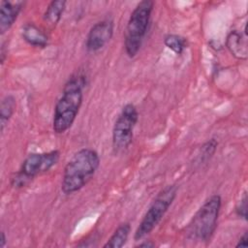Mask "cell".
<instances>
[{"label": "cell", "instance_id": "6da1fadb", "mask_svg": "<svg viewBox=\"0 0 248 248\" xmlns=\"http://www.w3.org/2000/svg\"><path fill=\"white\" fill-rule=\"evenodd\" d=\"M85 77L73 75L65 83L62 94L54 107L52 128L56 134H63L74 124L83 99Z\"/></svg>", "mask_w": 248, "mask_h": 248}, {"label": "cell", "instance_id": "7a4b0ae2", "mask_svg": "<svg viewBox=\"0 0 248 248\" xmlns=\"http://www.w3.org/2000/svg\"><path fill=\"white\" fill-rule=\"evenodd\" d=\"M100 166L99 154L91 148H81L73 155L64 168L61 190L70 195L83 188Z\"/></svg>", "mask_w": 248, "mask_h": 248}, {"label": "cell", "instance_id": "3957f363", "mask_svg": "<svg viewBox=\"0 0 248 248\" xmlns=\"http://www.w3.org/2000/svg\"><path fill=\"white\" fill-rule=\"evenodd\" d=\"M222 205L221 197L217 194L208 198L193 216L187 228L188 237L197 241H208L212 237Z\"/></svg>", "mask_w": 248, "mask_h": 248}, {"label": "cell", "instance_id": "277c9868", "mask_svg": "<svg viewBox=\"0 0 248 248\" xmlns=\"http://www.w3.org/2000/svg\"><path fill=\"white\" fill-rule=\"evenodd\" d=\"M154 2L142 0L135 7L130 15L125 30L124 47L129 57H134L139 52L147 32Z\"/></svg>", "mask_w": 248, "mask_h": 248}, {"label": "cell", "instance_id": "5b68a950", "mask_svg": "<svg viewBox=\"0 0 248 248\" xmlns=\"http://www.w3.org/2000/svg\"><path fill=\"white\" fill-rule=\"evenodd\" d=\"M177 190L178 188L175 184H170L166 186L157 194L135 232L134 239L136 241H139L148 235L160 223L173 202L177 195Z\"/></svg>", "mask_w": 248, "mask_h": 248}, {"label": "cell", "instance_id": "8992f818", "mask_svg": "<svg viewBox=\"0 0 248 248\" xmlns=\"http://www.w3.org/2000/svg\"><path fill=\"white\" fill-rule=\"evenodd\" d=\"M138 119L139 112L135 105L126 104L118 114L112 128V148L114 153H121L130 146Z\"/></svg>", "mask_w": 248, "mask_h": 248}, {"label": "cell", "instance_id": "52a82bcc", "mask_svg": "<svg viewBox=\"0 0 248 248\" xmlns=\"http://www.w3.org/2000/svg\"><path fill=\"white\" fill-rule=\"evenodd\" d=\"M59 157L58 150H51L46 153H31L24 159L16 174L27 185L37 175L48 171L55 166Z\"/></svg>", "mask_w": 248, "mask_h": 248}, {"label": "cell", "instance_id": "ba28073f", "mask_svg": "<svg viewBox=\"0 0 248 248\" xmlns=\"http://www.w3.org/2000/svg\"><path fill=\"white\" fill-rule=\"evenodd\" d=\"M113 34V22L110 19H103L96 22L89 30L86 37L85 46L90 52H95L103 48Z\"/></svg>", "mask_w": 248, "mask_h": 248}, {"label": "cell", "instance_id": "9c48e42d", "mask_svg": "<svg viewBox=\"0 0 248 248\" xmlns=\"http://www.w3.org/2000/svg\"><path fill=\"white\" fill-rule=\"evenodd\" d=\"M24 2L20 0H3L0 5V33L7 32L16 20Z\"/></svg>", "mask_w": 248, "mask_h": 248}, {"label": "cell", "instance_id": "30bf717a", "mask_svg": "<svg viewBox=\"0 0 248 248\" xmlns=\"http://www.w3.org/2000/svg\"><path fill=\"white\" fill-rule=\"evenodd\" d=\"M227 47L230 52L236 57L237 59H246L247 58V34L246 29L244 28L243 32L237 30H232L227 37L226 42Z\"/></svg>", "mask_w": 248, "mask_h": 248}, {"label": "cell", "instance_id": "8fae6325", "mask_svg": "<svg viewBox=\"0 0 248 248\" xmlns=\"http://www.w3.org/2000/svg\"><path fill=\"white\" fill-rule=\"evenodd\" d=\"M21 37L30 46L45 47L48 43L46 34L34 23H26L21 28Z\"/></svg>", "mask_w": 248, "mask_h": 248}, {"label": "cell", "instance_id": "7c38bea8", "mask_svg": "<svg viewBox=\"0 0 248 248\" xmlns=\"http://www.w3.org/2000/svg\"><path fill=\"white\" fill-rule=\"evenodd\" d=\"M131 226L128 222L120 224L113 232L108 240L104 244V248H121L126 243L130 234Z\"/></svg>", "mask_w": 248, "mask_h": 248}, {"label": "cell", "instance_id": "4fadbf2b", "mask_svg": "<svg viewBox=\"0 0 248 248\" xmlns=\"http://www.w3.org/2000/svg\"><path fill=\"white\" fill-rule=\"evenodd\" d=\"M66 4L67 2L64 0L51 1L44 14V21L50 26H55L61 19Z\"/></svg>", "mask_w": 248, "mask_h": 248}, {"label": "cell", "instance_id": "5bb4252c", "mask_svg": "<svg viewBox=\"0 0 248 248\" xmlns=\"http://www.w3.org/2000/svg\"><path fill=\"white\" fill-rule=\"evenodd\" d=\"M16 98L13 95L5 96L0 105V130L1 132L4 131L6 125L10 121L11 117L13 116L16 110Z\"/></svg>", "mask_w": 248, "mask_h": 248}, {"label": "cell", "instance_id": "9a60e30c", "mask_svg": "<svg viewBox=\"0 0 248 248\" xmlns=\"http://www.w3.org/2000/svg\"><path fill=\"white\" fill-rule=\"evenodd\" d=\"M164 44L167 47L171 49L176 54H181L183 50L186 48L187 41L185 38L175 35V34H169L164 39Z\"/></svg>", "mask_w": 248, "mask_h": 248}, {"label": "cell", "instance_id": "2e32d148", "mask_svg": "<svg viewBox=\"0 0 248 248\" xmlns=\"http://www.w3.org/2000/svg\"><path fill=\"white\" fill-rule=\"evenodd\" d=\"M217 145H218V142L215 140V139H211L207 140L201 148L200 163L206 162L207 160H209L215 153Z\"/></svg>", "mask_w": 248, "mask_h": 248}, {"label": "cell", "instance_id": "e0dca14e", "mask_svg": "<svg viewBox=\"0 0 248 248\" xmlns=\"http://www.w3.org/2000/svg\"><path fill=\"white\" fill-rule=\"evenodd\" d=\"M247 202H248L247 192L245 191L235 206V212L237 216H239L240 218H243L244 220L247 219Z\"/></svg>", "mask_w": 248, "mask_h": 248}, {"label": "cell", "instance_id": "ac0fdd59", "mask_svg": "<svg viewBox=\"0 0 248 248\" xmlns=\"http://www.w3.org/2000/svg\"><path fill=\"white\" fill-rule=\"evenodd\" d=\"M247 240H248V236H247V232H244L243 235L239 238L237 244L235 245L236 247H246L247 246Z\"/></svg>", "mask_w": 248, "mask_h": 248}, {"label": "cell", "instance_id": "d6986e66", "mask_svg": "<svg viewBox=\"0 0 248 248\" xmlns=\"http://www.w3.org/2000/svg\"><path fill=\"white\" fill-rule=\"evenodd\" d=\"M154 246H155V243H153L150 240H144L142 243H140L138 245V247H146V248H151V247H154Z\"/></svg>", "mask_w": 248, "mask_h": 248}, {"label": "cell", "instance_id": "ffe728a7", "mask_svg": "<svg viewBox=\"0 0 248 248\" xmlns=\"http://www.w3.org/2000/svg\"><path fill=\"white\" fill-rule=\"evenodd\" d=\"M6 244V236H5V232H1V241H0V246L4 247Z\"/></svg>", "mask_w": 248, "mask_h": 248}]
</instances>
